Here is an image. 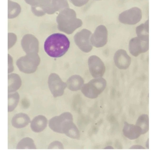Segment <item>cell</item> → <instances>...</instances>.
I'll list each match as a JSON object with an SVG mask.
<instances>
[{
	"instance_id": "17",
	"label": "cell",
	"mask_w": 151,
	"mask_h": 151,
	"mask_svg": "<svg viewBox=\"0 0 151 151\" xmlns=\"http://www.w3.org/2000/svg\"><path fill=\"white\" fill-rule=\"evenodd\" d=\"M135 125L141 130L142 134L147 133L149 130V118L145 114L140 115L137 118Z\"/></svg>"
},
{
	"instance_id": "20",
	"label": "cell",
	"mask_w": 151,
	"mask_h": 151,
	"mask_svg": "<svg viewBox=\"0 0 151 151\" xmlns=\"http://www.w3.org/2000/svg\"><path fill=\"white\" fill-rule=\"evenodd\" d=\"M48 149H63V147L62 143L60 141H54L49 145Z\"/></svg>"
},
{
	"instance_id": "1",
	"label": "cell",
	"mask_w": 151,
	"mask_h": 151,
	"mask_svg": "<svg viewBox=\"0 0 151 151\" xmlns=\"http://www.w3.org/2000/svg\"><path fill=\"white\" fill-rule=\"evenodd\" d=\"M70 42L64 35L60 33L53 34L45 40L44 50L47 54L52 58H59L64 55L68 50Z\"/></svg>"
},
{
	"instance_id": "8",
	"label": "cell",
	"mask_w": 151,
	"mask_h": 151,
	"mask_svg": "<svg viewBox=\"0 0 151 151\" xmlns=\"http://www.w3.org/2000/svg\"><path fill=\"white\" fill-rule=\"evenodd\" d=\"M89 70L91 76L94 78L101 77L105 71V65L97 56L93 55L88 60Z\"/></svg>"
},
{
	"instance_id": "23",
	"label": "cell",
	"mask_w": 151,
	"mask_h": 151,
	"mask_svg": "<svg viewBox=\"0 0 151 151\" xmlns=\"http://www.w3.org/2000/svg\"><path fill=\"white\" fill-rule=\"evenodd\" d=\"M149 139L148 138L146 141L145 144L146 147L147 149H149Z\"/></svg>"
},
{
	"instance_id": "9",
	"label": "cell",
	"mask_w": 151,
	"mask_h": 151,
	"mask_svg": "<svg viewBox=\"0 0 151 151\" xmlns=\"http://www.w3.org/2000/svg\"><path fill=\"white\" fill-rule=\"evenodd\" d=\"M108 31L106 27L101 25L98 26L90 37V42L96 47H103L107 42Z\"/></svg>"
},
{
	"instance_id": "19",
	"label": "cell",
	"mask_w": 151,
	"mask_h": 151,
	"mask_svg": "<svg viewBox=\"0 0 151 151\" xmlns=\"http://www.w3.org/2000/svg\"><path fill=\"white\" fill-rule=\"evenodd\" d=\"M19 96L17 92L8 94V112L13 111L16 107L19 101Z\"/></svg>"
},
{
	"instance_id": "14",
	"label": "cell",
	"mask_w": 151,
	"mask_h": 151,
	"mask_svg": "<svg viewBox=\"0 0 151 151\" xmlns=\"http://www.w3.org/2000/svg\"><path fill=\"white\" fill-rule=\"evenodd\" d=\"M84 80L79 75H73L67 80L66 84L68 88L73 91H76L81 89L83 85Z\"/></svg>"
},
{
	"instance_id": "6",
	"label": "cell",
	"mask_w": 151,
	"mask_h": 151,
	"mask_svg": "<svg viewBox=\"0 0 151 151\" xmlns=\"http://www.w3.org/2000/svg\"><path fill=\"white\" fill-rule=\"evenodd\" d=\"M48 83L49 89L54 97L62 96L67 86L66 83L63 82L57 74L54 73L49 75Z\"/></svg>"
},
{
	"instance_id": "3",
	"label": "cell",
	"mask_w": 151,
	"mask_h": 151,
	"mask_svg": "<svg viewBox=\"0 0 151 151\" xmlns=\"http://www.w3.org/2000/svg\"><path fill=\"white\" fill-rule=\"evenodd\" d=\"M106 86V82L104 78L102 77L95 78L84 84L81 91L86 97L95 99L103 92Z\"/></svg>"
},
{
	"instance_id": "22",
	"label": "cell",
	"mask_w": 151,
	"mask_h": 151,
	"mask_svg": "<svg viewBox=\"0 0 151 151\" xmlns=\"http://www.w3.org/2000/svg\"><path fill=\"white\" fill-rule=\"evenodd\" d=\"M130 149H145V148L142 145H133L129 148Z\"/></svg>"
},
{
	"instance_id": "7",
	"label": "cell",
	"mask_w": 151,
	"mask_h": 151,
	"mask_svg": "<svg viewBox=\"0 0 151 151\" xmlns=\"http://www.w3.org/2000/svg\"><path fill=\"white\" fill-rule=\"evenodd\" d=\"M149 48V40L142 39L137 37L132 38L129 44V50L133 56L137 57L147 52Z\"/></svg>"
},
{
	"instance_id": "21",
	"label": "cell",
	"mask_w": 151,
	"mask_h": 151,
	"mask_svg": "<svg viewBox=\"0 0 151 151\" xmlns=\"http://www.w3.org/2000/svg\"><path fill=\"white\" fill-rule=\"evenodd\" d=\"M71 1L74 5L77 6H80L86 3L88 1Z\"/></svg>"
},
{
	"instance_id": "18",
	"label": "cell",
	"mask_w": 151,
	"mask_h": 151,
	"mask_svg": "<svg viewBox=\"0 0 151 151\" xmlns=\"http://www.w3.org/2000/svg\"><path fill=\"white\" fill-rule=\"evenodd\" d=\"M16 149H36V147L32 139L27 137L19 141L16 146Z\"/></svg>"
},
{
	"instance_id": "11",
	"label": "cell",
	"mask_w": 151,
	"mask_h": 151,
	"mask_svg": "<svg viewBox=\"0 0 151 151\" xmlns=\"http://www.w3.org/2000/svg\"><path fill=\"white\" fill-rule=\"evenodd\" d=\"M123 132L125 137L131 140L137 139L142 134L141 129L135 124L126 122L124 123Z\"/></svg>"
},
{
	"instance_id": "15",
	"label": "cell",
	"mask_w": 151,
	"mask_h": 151,
	"mask_svg": "<svg viewBox=\"0 0 151 151\" xmlns=\"http://www.w3.org/2000/svg\"><path fill=\"white\" fill-rule=\"evenodd\" d=\"M22 84V81L19 75L13 73L8 75V93L13 92L18 90Z\"/></svg>"
},
{
	"instance_id": "2",
	"label": "cell",
	"mask_w": 151,
	"mask_h": 151,
	"mask_svg": "<svg viewBox=\"0 0 151 151\" xmlns=\"http://www.w3.org/2000/svg\"><path fill=\"white\" fill-rule=\"evenodd\" d=\"M73 120L72 114L69 112H65L51 118L49 121L48 125L54 132L65 134L75 125Z\"/></svg>"
},
{
	"instance_id": "5",
	"label": "cell",
	"mask_w": 151,
	"mask_h": 151,
	"mask_svg": "<svg viewBox=\"0 0 151 151\" xmlns=\"http://www.w3.org/2000/svg\"><path fill=\"white\" fill-rule=\"evenodd\" d=\"M91 34L90 31L84 29L76 33L74 37L76 44L83 52H88L92 49L90 40Z\"/></svg>"
},
{
	"instance_id": "13",
	"label": "cell",
	"mask_w": 151,
	"mask_h": 151,
	"mask_svg": "<svg viewBox=\"0 0 151 151\" xmlns=\"http://www.w3.org/2000/svg\"><path fill=\"white\" fill-rule=\"evenodd\" d=\"M30 122V119L28 116L23 113H20L15 114L11 120L12 126L17 129L25 127Z\"/></svg>"
},
{
	"instance_id": "4",
	"label": "cell",
	"mask_w": 151,
	"mask_h": 151,
	"mask_svg": "<svg viewBox=\"0 0 151 151\" xmlns=\"http://www.w3.org/2000/svg\"><path fill=\"white\" fill-rule=\"evenodd\" d=\"M141 10L137 7H133L125 10L119 15V21L125 24L133 25L139 22L142 18Z\"/></svg>"
},
{
	"instance_id": "10",
	"label": "cell",
	"mask_w": 151,
	"mask_h": 151,
	"mask_svg": "<svg viewBox=\"0 0 151 151\" xmlns=\"http://www.w3.org/2000/svg\"><path fill=\"white\" fill-rule=\"evenodd\" d=\"M114 60L116 66L119 69L125 70L130 66L131 58L123 49L117 50L114 54Z\"/></svg>"
},
{
	"instance_id": "12",
	"label": "cell",
	"mask_w": 151,
	"mask_h": 151,
	"mask_svg": "<svg viewBox=\"0 0 151 151\" xmlns=\"http://www.w3.org/2000/svg\"><path fill=\"white\" fill-rule=\"evenodd\" d=\"M47 120L46 117L42 115L35 117L31 122L30 127L32 130L36 133L40 132L46 128Z\"/></svg>"
},
{
	"instance_id": "16",
	"label": "cell",
	"mask_w": 151,
	"mask_h": 151,
	"mask_svg": "<svg viewBox=\"0 0 151 151\" xmlns=\"http://www.w3.org/2000/svg\"><path fill=\"white\" fill-rule=\"evenodd\" d=\"M135 30L137 37L144 40H149V19L144 23L137 26Z\"/></svg>"
}]
</instances>
